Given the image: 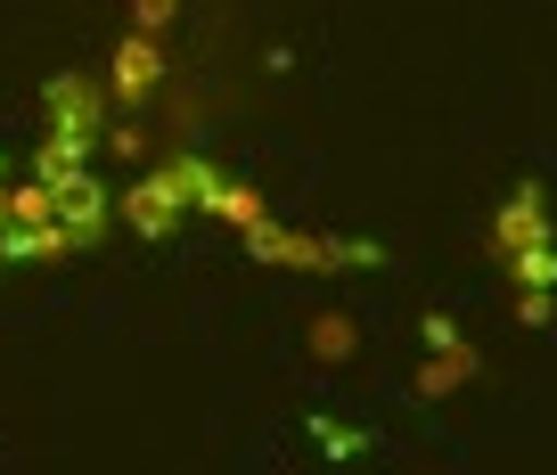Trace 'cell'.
I'll list each match as a JSON object with an SVG mask.
<instances>
[{
	"instance_id": "cell-1",
	"label": "cell",
	"mask_w": 557,
	"mask_h": 475,
	"mask_svg": "<svg viewBox=\"0 0 557 475\" xmlns=\"http://www.w3.org/2000/svg\"><path fill=\"white\" fill-rule=\"evenodd\" d=\"M99 132H107L99 83H83V74H58V83L41 90V148H58V157H83V164H90Z\"/></svg>"
},
{
	"instance_id": "cell-2",
	"label": "cell",
	"mask_w": 557,
	"mask_h": 475,
	"mask_svg": "<svg viewBox=\"0 0 557 475\" xmlns=\"http://www.w3.org/2000/svg\"><path fill=\"white\" fill-rule=\"evenodd\" d=\"M246 254L278 271H345V263H377L369 238H320V229H287V222H255L246 229Z\"/></svg>"
},
{
	"instance_id": "cell-3",
	"label": "cell",
	"mask_w": 557,
	"mask_h": 475,
	"mask_svg": "<svg viewBox=\"0 0 557 475\" xmlns=\"http://www.w3.org/2000/svg\"><path fill=\"white\" fill-rule=\"evenodd\" d=\"M173 173H181V189H189V213H206V222H222V229H255V222H271V205H262L255 189H238L230 173H213L206 157H173Z\"/></svg>"
},
{
	"instance_id": "cell-4",
	"label": "cell",
	"mask_w": 557,
	"mask_h": 475,
	"mask_svg": "<svg viewBox=\"0 0 557 475\" xmlns=\"http://www.w3.org/2000/svg\"><path fill=\"white\" fill-rule=\"evenodd\" d=\"M123 229H139V238H173L181 222H189V189H181L173 164H157V173H139L132 189H123Z\"/></svg>"
},
{
	"instance_id": "cell-5",
	"label": "cell",
	"mask_w": 557,
	"mask_h": 475,
	"mask_svg": "<svg viewBox=\"0 0 557 475\" xmlns=\"http://www.w3.org/2000/svg\"><path fill=\"white\" fill-rule=\"evenodd\" d=\"M41 189H50V213H58V229H66V247H99L107 238V189L99 180H90V164H74L66 180H41Z\"/></svg>"
},
{
	"instance_id": "cell-6",
	"label": "cell",
	"mask_w": 557,
	"mask_h": 475,
	"mask_svg": "<svg viewBox=\"0 0 557 475\" xmlns=\"http://www.w3.org/2000/svg\"><path fill=\"white\" fill-rule=\"evenodd\" d=\"M508 279H517V296H508L517 320H524V328H549V312H557V238L508 254Z\"/></svg>"
},
{
	"instance_id": "cell-7",
	"label": "cell",
	"mask_w": 557,
	"mask_h": 475,
	"mask_svg": "<svg viewBox=\"0 0 557 475\" xmlns=\"http://www.w3.org/2000/svg\"><path fill=\"white\" fill-rule=\"evenodd\" d=\"M426 377H418V393H459L475 377V352H468V336H459V320L451 312H426Z\"/></svg>"
},
{
	"instance_id": "cell-8",
	"label": "cell",
	"mask_w": 557,
	"mask_h": 475,
	"mask_svg": "<svg viewBox=\"0 0 557 475\" xmlns=\"http://www.w3.org/2000/svg\"><path fill=\"white\" fill-rule=\"evenodd\" d=\"M157 83H164L157 34H123V41H115V66H107V90H115L123 107H148V99H157Z\"/></svg>"
},
{
	"instance_id": "cell-9",
	"label": "cell",
	"mask_w": 557,
	"mask_h": 475,
	"mask_svg": "<svg viewBox=\"0 0 557 475\" xmlns=\"http://www.w3.org/2000/svg\"><path fill=\"white\" fill-rule=\"evenodd\" d=\"M541 238H557L549 229V205H541V189H508V205L492 213V254H524V247H541Z\"/></svg>"
},
{
	"instance_id": "cell-10",
	"label": "cell",
	"mask_w": 557,
	"mask_h": 475,
	"mask_svg": "<svg viewBox=\"0 0 557 475\" xmlns=\"http://www.w3.org/2000/svg\"><path fill=\"white\" fill-rule=\"evenodd\" d=\"M50 254H66L58 222H0V263H50Z\"/></svg>"
},
{
	"instance_id": "cell-11",
	"label": "cell",
	"mask_w": 557,
	"mask_h": 475,
	"mask_svg": "<svg viewBox=\"0 0 557 475\" xmlns=\"http://www.w3.org/2000/svg\"><path fill=\"white\" fill-rule=\"evenodd\" d=\"M9 222H58L50 189H41V180H17V189H9Z\"/></svg>"
},
{
	"instance_id": "cell-12",
	"label": "cell",
	"mask_w": 557,
	"mask_h": 475,
	"mask_svg": "<svg viewBox=\"0 0 557 475\" xmlns=\"http://www.w3.org/2000/svg\"><path fill=\"white\" fill-rule=\"evenodd\" d=\"M312 336H320V345H312L320 361H352V328H345V320H320Z\"/></svg>"
},
{
	"instance_id": "cell-13",
	"label": "cell",
	"mask_w": 557,
	"mask_h": 475,
	"mask_svg": "<svg viewBox=\"0 0 557 475\" xmlns=\"http://www.w3.org/2000/svg\"><path fill=\"white\" fill-rule=\"evenodd\" d=\"M181 0H132V34H164Z\"/></svg>"
},
{
	"instance_id": "cell-14",
	"label": "cell",
	"mask_w": 557,
	"mask_h": 475,
	"mask_svg": "<svg viewBox=\"0 0 557 475\" xmlns=\"http://www.w3.org/2000/svg\"><path fill=\"white\" fill-rule=\"evenodd\" d=\"M0 222H9V164H0Z\"/></svg>"
}]
</instances>
